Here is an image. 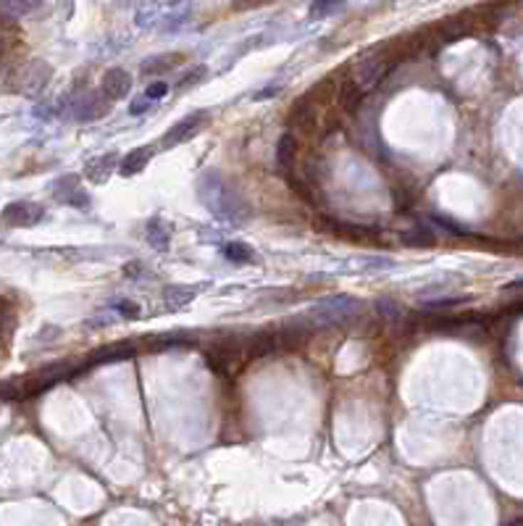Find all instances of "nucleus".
<instances>
[{
	"mask_svg": "<svg viewBox=\"0 0 523 526\" xmlns=\"http://www.w3.org/2000/svg\"><path fill=\"white\" fill-rule=\"evenodd\" d=\"M51 66L43 63V61H32V63H26L24 69H19V74L14 77L16 82V90L19 93H24V95H37L45 85H48V79H51Z\"/></svg>",
	"mask_w": 523,
	"mask_h": 526,
	"instance_id": "nucleus-6",
	"label": "nucleus"
},
{
	"mask_svg": "<svg viewBox=\"0 0 523 526\" xmlns=\"http://www.w3.org/2000/svg\"><path fill=\"white\" fill-rule=\"evenodd\" d=\"M361 308L363 305L358 300H352L347 295H339V298H329V300L313 305V308L305 313V319L310 321V327L313 329L337 327V324H344V321H350L352 316H358Z\"/></svg>",
	"mask_w": 523,
	"mask_h": 526,
	"instance_id": "nucleus-2",
	"label": "nucleus"
},
{
	"mask_svg": "<svg viewBox=\"0 0 523 526\" xmlns=\"http://www.w3.org/2000/svg\"><path fill=\"white\" fill-rule=\"evenodd\" d=\"M150 105H153V103H150V100H147V98L142 95V98H137L134 103L129 105V113H132V116H139V113H145L147 108H150Z\"/></svg>",
	"mask_w": 523,
	"mask_h": 526,
	"instance_id": "nucleus-23",
	"label": "nucleus"
},
{
	"mask_svg": "<svg viewBox=\"0 0 523 526\" xmlns=\"http://www.w3.org/2000/svg\"><path fill=\"white\" fill-rule=\"evenodd\" d=\"M169 90H171V87L166 85V82H150V85H147V90H145V98L150 100V103H155V100H161V98L166 95Z\"/></svg>",
	"mask_w": 523,
	"mask_h": 526,
	"instance_id": "nucleus-20",
	"label": "nucleus"
},
{
	"mask_svg": "<svg viewBox=\"0 0 523 526\" xmlns=\"http://www.w3.org/2000/svg\"><path fill=\"white\" fill-rule=\"evenodd\" d=\"M153 147L150 145H142V147H134L132 153H127V156L121 158L119 164V174L121 177H134V174L145 172V166L150 164V158H153Z\"/></svg>",
	"mask_w": 523,
	"mask_h": 526,
	"instance_id": "nucleus-11",
	"label": "nucleus"
},
{
	"mask_svg": "<svg viewBox=\"0 0 523 526\" xmlns=\"http://www.w3.org/2000/svg\"><path fill=\"white\" fill-rule=\"evenodd\" d=\"M0 219L9 226H35L45 219V208L29 200H19V203H11Z\"/></svg>",
	"mask_w": 523,
	"mask_h": 526,
	"instance_id": "nucleus-7",
	"label": "nucleus"
},
{
	"mask_svg": "<svg viewBox=\"0 0 523 526\" xmlns=\"http://www.w3.org/2000/svg\"><path fill=\"white\" fill-rule=\"evenodd\" d=\"M400 240H403V245H408V248H431L437 237H434L431 229H426V226H413V229L400 234Z\"/></svg>",
	"mask_w": 523,
	"mask_h": 526,
	"instance_id": "nucleus-16",
	"label": "nucleus"
},
{
	"mask_svg": "<svg viewBox=\"0 0 523 526\" xmlns=\"http://www.w3.org/2000/svg\"><path fill=\"white\" fill-rule=\"evenodd\" d=\"M0 9L14 11V14H19V16H21V14H26V11H35L37 6H35V3H6V6H0Z\"/></svg>",
	"mask_w": 523,
	"mask_h": 526,
	"instance_id": "nucleus-22",
	"label": "nucleus"
},
{
	"mask_svg": "<svg viewBox=\"0 0 523 526\" xmlns=\"http://www.w3.org/2000/svg\"><path fill=\"white\" fill-rule=\"evenodd\" d=\"M119 164L121 161L116 153H105V156H100V158H93V161L85 166V177L93 182V184H103V182L111 179L113 172H119Z\"/></svg>",
	"mask_w": 523,
	"mask_h": 526,
	"instance_id": "nucleus-10",
	"label": "nucleus"
},
{
	"mask_svg": "<svg viewBox=\"0 0 523 526\" xmlns=\"http://www.w3.org/2000/svg\"><path fill=\"white\" fill-rule=\"evenodd\" d=\"M505 293H518V295H523V279H518V282H510V285L505 287Z\"/></svg>",
	"mask_w": 523,
	"mask_h": 526,
	"instance_id": "nucleus-25",
	"label": "nucleus"
},
{
	"mask_svg": "<svg viewBox=\"0 0 523 526\" xmlns=\"http://www.w3.org/2000/svg\"><path fill=\"white\" fill-rule=\"evenodd\" d=\"M223 256L234 261V263H253L255 261V251L250 245H245V242H226L223 245Z\"/></svg>",
	"mask_w": 523,
	"mask_h": 526,
	"instance_id": "nucleus-18",
	"label": "nucleus"
},
{
	"mask_svg": "<svg viewBox=\"0 0 523 526\" xmlns=\"http://www.w3.org/2000/svg\"><path fill=\"white\" fill-rule=\"evenodd\" d=\"M206 74H208L206 66H195V69L189 71V74H184V77H181L179 82H176V90H187V87L200 85V82L206 79Z\"/></svg>",
	"mask_w": 523,
	"mask_h": 526,
	"instance_id": "nucleus-19",
	"label": "nucleus"
},
{
	"mask_svg": "<svg viewBox=\"0 0 523 526\" xmlns=\"http://www.w3.org/2000/svg\"><path fill=\"white\" fill-rule=\"evenodd\" d=\"M295 153H297V142L292 135H284L279 140V145H276V164L282 172H290V166L295 164Z\"/></svg>",
	"mask_w": 523,
	"mask_h": 526,
	"instance_id": "nucleus-15",
	"label": "nucleus"
},
{
	"mask_svg": "<svg viewBox=\"0 0 523 526\" xmlns=\"http://www.w3.org/2000/svg\"><path fill=\"white\" fill-rule=\"evenodd\" d=\"M329 11H339V3H318V6H310L313 16H321V14H329Z\"/></svg>",
	"mask_w": 523,
	"mask_h": 526,
	"instance_id": "nucleus-24",
	"label": "nucleus"
},
{
	"mask_svg": "<svg viewBox=\"0 0 523 526\" xmlns=\"http://www.w3.org/2000/svg\"><path fill=\"white\" fill-rule=\"evenodd\" d=\"M206 121H208V111L189 113V116L179 119L176 124H171V130L163 135L158 145H161V147H174V145H181V142H187L189 137H195V135H198V132L206 127Z\"/></svg>",
	"mask_w": 523,
	"mask_h": 526,
	"instance_id": "nucleus-5",
	"label": "nucleus"
},
{
	"mask_svg": "<svg viewBox=\"0 0 523 526\" xmlns=\"http://www.w3.org/2000/svg\"><path fill=\"white\" fill-rule=\"evenodd\" d=\"M108 111H111V100L103 93H95V90H85L82 95H77L69 103V113L77 121H82V124L103 119Z\"/></svg>",
	"mask_w": 523,
	"mask_h": 526,
	"instance_id": "nucleus-4",
	"label": "nucleus"
},
{
	"mask_svg": "<svg viewBox=\"0 0 523 526\" xmlns=\"http://www.w3.org/2000/svg\"><path fill=\"white\" fill-rule=\"evenodd\" d=\"M129 90H132V77H129V71H124V69H108L103 74V85H100V93H103L108 100H121V98H127Z\"/></svg>",
	"mask_w": 523,
	"mask_h": 526,
	"instance_id": "nucleus-9",
	"label": "nucleus"
},
{
	"mask_svg": "<svg viewBox=\"0 0 523 526\" xmlns=\"http://www.w3.org/2000/svg\"><path fill=\"white\" fill-rule=\"evenodd\" d=\"M389 69H392V61H386L384 56H363V58L355 61L352 85L366 95V93H371V90L389 74Z\"/></svg>",
	"mask_w": 523,
	"mask_h": 526,
	"instance_id": "nucleus-3",
	"label": "nucleus"
},
{
	"mask_svg": "<svg viewBox=\"0 0 523 526\" xmlns=\"http://www.w3.org/2000/svg\"><path fill=\"white\" fill-rule=\"evenodd\" d=\"M198 198L208 214H213L216 219L229 221V224H240L250 216L248 200L242 198L240 190H234L232 182L218 172H208L200 177Z\"/></svg>",
	"mask_w": 523,
	"mask_h": 526,
	"instance_id": "nucleus-1",
	"label": "nucleus"
},
{
	"mask_svg": "<svg viewBox=\"0 0 523 526\" xmlns=\"http://www.w3.org/2000/svg\"><path fill=\"white\" fill-rule=\"evenodd\" d=\"M200 287H192V285H171L163 290V305L169 308V311H179L184 305L198 298Z\"/></svg>",
	"mask_w": 523,
	"mask_h": 526,
	"instance_id": "nucleus-12",
	"label": "nucleus"
},
{
	"mask_svg": "<svg viewBox=\"0 0 523 526\" xmlns=\"http://www.w3.org/2000/svg\"><path fill=\"white\" fill-rule=\"evenodd\" d=\"M116 311H121V316H124V319H139V316H142V311H139L137 303H129V300L116 303Z\"/></svg>",
	"mask_w": 523,
	"mask_h": 526,
	"instance_id": "nucleus-21",
	"label": "nucleus"
},
{
	"mask_svg": "<svg viewBox=\"0 0 523 526\" xmlns=\"http://www.w3.org/2000/svg\"><path fill=\"white\" fill-rule=\"evenodd\" d=\"M169 237H171V226L163 224L161 219H153V221L147 224V240H150V245H155L158 251H166V248H169Z\"/></svg>",
	"mask_w": 523,
	"mask_h": 526,
	"instance_id": "nucleus-17",
	"label": "nucleus"
},
{
	"mask_svg": "<svg viewBox=\"0 0 523 526\" xmlns=\"http://www.w3.org/2000/svg\"><path fill=\"white\" fill-rule=\"evenodd\" d=\"M129 358H134V347L129 345V342H116V345H111V347H100V350H95L93 358L87 361V366H95V363L129 361Z\"/></svg>",
	"mask_w": 523,
	"mask_h": 526,
	"instance_id": "nucleus-13",
	"label": "nucleus"
},
{
	"mask_svg": "<svg viewBox=\"0 0 523 526\" xmlns=\"http://www.w3.org/2000/svg\"><path fill=\"white\" fill-rule=\"evenodd\" d=\"M53 195H56V200L66 203V206L79 208V211H87V208H90V195L79 187V177H63V179H58L56 182Z\"/></svg>",
	"mask_w": 523,
	"mask_h": 526,
	"instance_id": "nucleus-8",
	"label": "nucleus"
},
{
	"mask_svg": "<svg viewBox=\"0 0 523 526\" xmlns=\"http://www.w3.org/2000/svg\"><path fill=\"white\" fill-rule=\"evenodd\" d=\"M179 61H181L179 53H163V56L147 58L142 63V74L145 77H155V74H163V71H171L174 66H179Z\"/></svg>",
	"mask_w": 523,
	"mask_h": 526,
	"instance_id": "nucleus-14",
	"label": "nucleus"
}]
</instances>
